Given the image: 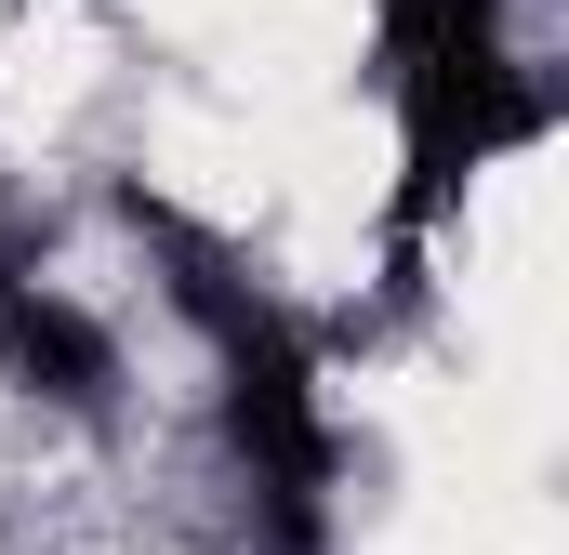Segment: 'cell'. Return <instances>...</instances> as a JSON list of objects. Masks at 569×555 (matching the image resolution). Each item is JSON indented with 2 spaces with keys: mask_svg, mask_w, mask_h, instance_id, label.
<instances>
[{
  "mask_svg": "<svg viewBox=\"0 0 569 555\" xmlns=\"http://www.w3.org/2000/svg\"><path fill=\"white\" fill-rule=\"evenodd\" d=\"M0 384L40 397V411L107 423V411H120V331H107L93 304H67L53 278H13V265H0Z\"/></svg>",
  "mask_w": 569,
  "mask_h": 555,
  "instance_id": "cell-3",
  "label": "cell"
},
{
  "mask_svg": "<svg viewBox=\"0 0 569 555\" xmlns=\"http://www.w3.org/2000/svg\"><path fill=\"white\" fill-rule=\"evenodd\" d=\"M133 225H146V252L172 265V304L199 317V344H212V371H226V450H239V490H252V555H331L345 423H331V384H318V344H305L186 212L133 199Z\"/></svg>",
  "mask_w": 569,
  "mask_h": 555,
  "instance_id": "cell-1",
  "label": "cell"
},
{
  "mask_svg": "<svg viewBox=\"0 0 569 555\" xmlns=\"http://www.w3.org/2000/svg\"><path fill=\"white\" fill-rule=\"evenodd\" d=\"M385 80H398V252L490 159L543 145V120H557L503 40V0H385Z\"/></svg>",
  "mask_w": 569,
  "mask_h": 555,
  "instance_id": "cell-2",
  "label": "cell"
}]
</instances>
